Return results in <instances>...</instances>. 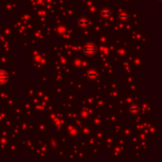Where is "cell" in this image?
<instances>
[{"instance_id": "4", "label": "cell", "mask_w": 162, "mask_h": 162, "mask_svg": "<svg viewBox=\"0 0 162 162\" xmlns=\"http://www.w3.org/2000/svg\"><path fill=\"white\" fill-rule=\"evenodd\" d=\"M100 16H102L103 19H108L111 16V11L107 8H104L100 11Z\"/></svg>"}, {"instance_id": "5", "label": "cell", "mask_w": 162, "mask_h": 162, "mask_svg": "<svg viewBox=\"0 0 162 162\" xmlns=\"http://www.w3.org/2000/svg\"><path fill=\"white\" fill-rule=\"evenodd\" d=\"M119 19L120 22H126L129 19V14L126 11H121L119 14Z\"/></svg>"}, {"instance_id": "2", "label": "cell", "mask_w": 162, "mask_h": 162, "mask_svg": "<svg viewBox=\"0 0 162 162\" xmlns=\"http://www.w3.org/2000/svg\"><path fill=\"white\" fill-rule=\"evenodd\" d=\"M91 22L89 19H87L85 17H82L79 21H78V26L80 27V28L82 29H85V28H88V27L90 26Z\"/></svg>"}, {"instance_id": "6", "label": "cell", "mask_w": 162, "mask_h": 162, "mask_svg": "<svg viewBox=\"0 0 162 162\" xmlns=\"http://www.w3.org/2000/svg\"><path fill=\"white\" fill-rule=\"evenodd\" d=\"M87 76H88V78H89V79L94 80V79H96V78L98 77V74H97V72H96V71H94V70H90V71L88 72V74H87Z\"/></svg>"}, {"instance_id": "3", "label": "cell", "mask_w": 162, "mask_h": 162, "mask_svg": "<svg viewBox=\"0 0 162 162\" xmlns=\"http://www.w3.org/2000/svg\"><path fill=\"white\" fill-rule=\"evenodd\" d=\"M8 80H9L8 73L4 70H0V84H3L7 83Z\"/></svg>"}, {"instance_id": "1", "label": "cell", "mask_w": 162, "mask_h": 162, "mask_svg": "<svg viewBox=\"0 0 162 162\" xmlns=\"http://www.w3.org/2000/svg\"><path fill=\"white\" fill-rule=\"evenodd\" d=\"M84 52L87 56H93L97 52V46L93 43H88L84 46Z\"/></svg>"}]
</instances>
